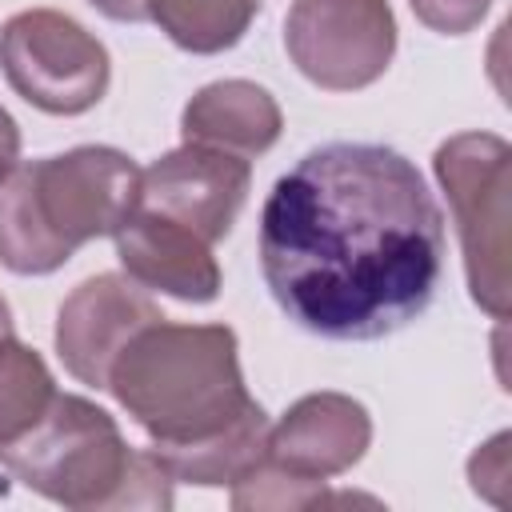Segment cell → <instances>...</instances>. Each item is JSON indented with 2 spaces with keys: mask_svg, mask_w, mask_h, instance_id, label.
<instances>
[{
  "mask_svg": "<svg viewBox=\"0 0 512 512\" xmlns=\"http://www.w3.org/2000/svg\"><path fill=\"white\" fill-rule=\"evenodd\" d=\"M440 268L444 216L416 164L388 144L312 148L264 200V284L312 336L400 332L432 304Z\"/></svg>",
  "mask_w": 512,
  "mask_h": 512,
  "instance_id": "obj_1",
  "label": "cell"
},
{
  "mask_svg": "<svg viewBox=\"0 0 512 512\" xmlns=\"http://www.w3.org/2000/svg\"><path fill=\"white\" fill-rule=\"evenodd\" d=\"M140 204V168L108 144L16 164L0 180V264L16 276L64 268L88 240L112 236Z\"/></svg>",
  "mask_w": 512,
  "mask_h": 512,
  "instance_id": "obj_2",
  "label": "cell"
},
{
  "mask_svg": "<svg viewBox=\"0 0 512 512\" xmlns=\"http://www.w3.org/2000/svg\"><path fill=\"white\" fill-rule=\"evenodd\" d=\"M108 392L152 444L204 440L252 404L228 324L156 320L140 328L116 356Z\"/></svg>",
  "mask_w": 512,
  "mask_h": 512,
  "instance_id": "obj_3",
  "label": "cell"
},
{
  "mask_svg": "<svg viewBox=\"0 0 512 512\" xmlns=\"http://www.w3.org/2000/svg\"><path fill=\"white\" fill-rule=\"evenodd\" d=\"M0 464L12 480L72 512L172 504V476L160 460L132 448L100 404L72 392H56L24 436L0 444Z\"/></svg>",
  "mask_w": 512,
  "mask_h": 512,
  "instance_id": "obj_4",
  "label": "cell"
},
{
  "mask_svg": "<svg viewBox=\"0 0 512 512\" xmlns=\"http://www.w3.org/2000/svg\"><path fill=\"white\" fill-rule=\"evenodd\" d=\"M432 172L456 220L468 292L492 320H504L512 300V280H508L512 148L496 132H460L436 148Z\"/></svg>",
  "mask_w": 512,
  "mask_h": 512,
  "instance_id": "obj_5",
  "label": "cell"
},
{
  "mask_svg": "<svg viewBox=\"0 0 512 512\" xmlns=\"http://www.w3.org/2000/svg\"><path fill=\"white\" fill-rule=\"evenodd\" d=\"M0 72L32 108L80 116L104 100L112 60L80 20L56 8H28L0 28Z\"/></svg>",
  "mask_w": 512,
  "mask_h": 512,
  "instance_id": "obj_6",
  "label": "cell"
},
{
  "mask_svg": "<svg viewBox=\"0 0 512 512\" xmlns=\"http://www.w3.org/2000/svg\"><path fill=\"white\" fill-rule=\"evenodd\" d=\"M284 48L300 76L324 92L376 84L396 56V16L388 0H292Z\"/></svg>",
  "mask_w": 512,
  "mask_h": 512,
  "instance_id": "obj_7",
  "label": "cell"
},
{
  "mask_svg": "<svg viewBox=\"0 0 512 512\" xmlns=\"http://www.w3.org/2000/svg\"><path fill=\"white\" fill-rule=\"evenodd\" d=\"M248 188H252V164L244 156L204 144H180L176 152H164L160 160L140 168L136 208L184 224L200 240L216 244L232 232L248 200Z\"/></svg>",
  "mask_w": 512,
  "mask_h": 512,
  "instance_id": "obj_8",
  "label": "cell"
},
{
  "mask_svg": "<svg viewBox=\"0 0 512 512\" xmlns=\"http://www.w3.org/2000/svg\"><path fill=\"white\" fill-rule=\"evenodd\" d=\"M156 320H164L156 300L132 276H88L56 312V356L80 384L108 388V372L124 344Z\"/></svg>",
  "mask_w": 512,
  "mask_h": 512,
  "instance_id": "obj_9",
  "label": "cell"
},
{
  "mask_svg": "<svg viewBox=\"0 0 512 512\" xmlns=\"http://www.w3.org/2000/svg\"><path fill=\"white\" fill-rule=\"evenodd\" d=\"M372 444V416L360 400L344 392H308L300 396L280 424L268 432V464L296 480L324 484L328 476L348 472Z\"/></svg>",
  "mask_w": 512,
  "mask_h": 512,
  "instance_id": "obj_10",
  "label": "cell"
},
{
  "mask_svg": "<svg viewBox=\"0 0 512 512\" xmlns=\"http://www.w3.org/2000/svg\"><path fill=\"white\" fill-rule=\"evenodd\" d=\"M112 240L124 272L140 288L168 292L188 304H208L220 296V264L212 256V244L200 240L192 228L136 208L112 232Z\"/></svg>",
  "mask_w": 512,
  "mask_h": 512,
  "instance_id": "obj_11",
  "label": "cell"
},
{
  "mask_svg": "<svg viewBox=\"0 0 512 512\" xmlns=\"http://www.w3.org/2000/svg\"><path fill=\"white\" fill-rule=\"evenodd\" d=\"M284 116L268 88L252 80H216L204 84L180 112L184 144L220 148L232 156H260L280 140Z\"/></svg>",
  "mask_w": 512,
  "mask_h": 512,
  "instance_id": "obj_12",
  "label": "cell"
},
{
  "mask_svg": "<svg viewBox=\"0 0 512 512\" xmlns=\"http://www.w3.org/2000/svg\"><path fill=\"white\" fill-rule=\"evenodd\" d=\"M268 416L252 400L228 428L188 440V444H148V452L160 460V468L172 476V484H196V488H224L244 476H252L268 460Z\"/></svg>",
  "mask_w": 512,
  "mask_h": 512,
  "instance_id": "obj_13",
  "label": "cell"
},
{
  "mask_svg": "<svg viewBox=\"0 0 512 512\" xmlns=\"http://www.w3.org/2000/svg\"><path fill=\"white\" fill-rule=\"evenodd\" d=\"M144 8L176 48L192 56H216L244 40L260 0H144Z\"/></svg>",
  "mask_w": 512,
  "mask_h": 512,
  "instance_id": "obj_14",
  "label": "cell"
},
{
  "mask_svg": "<svg viewBox=\"0 0 512 512\" xmlns=\"http://www.w3.org/2000/svg\"><path fill=\"white\" fill-rule=\"evenodd\" d=\"M56 396V380L44 356L16 336L0 344V444L24 436Z\"/></svg>",
  "mask_w": 512,
  "mask_h": 512,
  "instance_id": "obj_15",
  "label": "cell"
},
{
  "mask_svg": "<svg viewBox=\"0 0 512 512\" xmlns=\"http://www.w3.org/2000/svg\"><path fill=\"white\" fill-rule=\"evenodd\" d=\"M324 484L316 480H296L288 472H280L276 464H260L252 476L236 480L232 484V508L236 512H256V508H312V504H324Z\"/></svg>",
  "mask_w": 512,
  "mask_h": 512,
  "instance_id": "obj_16",
  "label": "cell"
},
{
  "mask_svg": "<svg viewBox=\"0 0 512 512\" xmlns=\"http://www.w3.org/2000/svg\"><path fill=\"white\" fill-rule=\"evenodd\" d=\"M408 4L424 28L444 32V36H464L488 16L492 0H408Z\"/></svg>",
  "mask_w": 512,
  "mask_h": 512,
  "instance_id": "obj_17",
  "label": "cell"
},
{
  "mask_svg": "<svg viewBox=\"0 0 512 512\" xmlns=\"http://www.w3.org/2000/svg\"><path fill=\"white\" fill-rule=\"evenodd\" d=\"M20 164V128L16 120L0 108V180Z\"/></svg>",
  "mask_w": 512,
  "mask_h": 512,
  "instance_id": "obj_18",
  "label": "cell"
},
{
  "mask_svg": "<svg viewBox=\"0 0 512 512\" xmlns=\"http://www.w3.org/2000/svg\"><path fill=\"white\" fill-rule=\"evenodd\" d=\"M100 16H108V20H120V24H140V20H148V8H144V0H88Z\"/></svg>",
  "mask_w": 512,
  "mask_h": 512,
  "instance_id": "obj_19",
  "label": "cell"
},
{
  "mask_svg": "<svg viewBox=\"0 0 512 512\" xmlns=\"http://www.w3.org/2000/svg\"><path fill=\"white\" fill-rule=\"evenodd\" d=\"M12 336H16V332H12V308H8V300L0 296V344L12 340Z\"/></svg>",
  "mask_w": 512,
  "mask_h": 512,
  "instance_id": "obj_20",
  "label": "cell"
}]
</instances>
